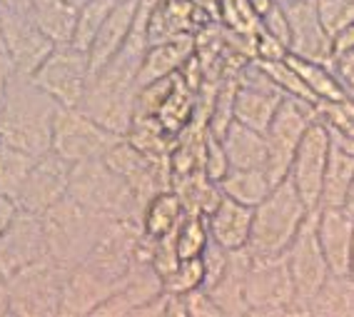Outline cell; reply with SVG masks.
I'll return each mask as SVG.
<instances>
[{
  "label": "cell",
  "mask_w": 354,
  "mask_h": 317,
  "mask_svg": "<svg viewBox=\"0 0 354 317\" xmlns=\"http://www.w3.org/2000/svg\"><path fill=\"white\" fill-rule=\"evenodd\" d=\"M0 145H3V135H0Z\"/></svg>",
  "instance_id": "f907efd6"
},
{
  "label": "cell",
  "mask_w": 354,
  "mask_h": 317,
  "mask_svg": "<svg viewBox=\"0 0 354 317\" xmlns=\"http://www.w3.org/2000/svg\"><path fill=\"white\" fill-rule=\"evenodd\" d=\"M209 242V225L205 215L185 212L177 228V253L180 257H200Z\"/></svg>",
  "instance_id": "e575fe53"
},
{
  "label": "cell",
  "mask_w": 354,
  "mask_h": 317,
  "mask_svg": "<svg viewBox=\"0 0 354 317\" xmlns=\"http://www.w3.org/2000/svg\"><path fill=\"white\" fill-rule=\"evenodd\" d=\"M220 188L225 195L237 203L257 208L270 195L274 183L265 167H230L227 175L220 180Z\"/></svg>",
  "instance_id": "d4e9b609"
},
{
  "label": "cell",
  "mask_w": 354,
  "mask_h": 317,
  "mask_svg": "<svg viewBox=\"0 0 354 317\" xmlns=\"http://www.w3.org/2000/svg\"><path fill=\"white\" fill-rule=\"evenodd\" d=\"M0 45L13 57L20 75L32 78V73L45 63V57L55 51L48 35L32 20V13L0 10Z\"/></svg>",
  "instance_id": "7c38bea8"
},
{
  "label": "cell",
  "mask_w": 354,
  "mask_h": 317,
  "mask_svg": "<svg viewBox=\"0 0 354 317\" xmlns=\"http://www.w3.org/2000/svg\"><path fill=\"white\" fill-rule=\"evenodd\" d=\"M162 278L150 262L135 260L130 273L122 278L120 287L110 295L105 302L95 310V317L105 315H138L142 305L150 302L158 292H162Z\"/></svg>",
  "instance_id": "e0dca14e"
},
{
  "label": "cell",
  "mask_w": 354,
  "mask_h": 317,
  "mask_svg": "<svg viewBox=\"0 0 354 317\" xmlns=\"http://www.w3.org/2000/svg\"><path fill=\"white\" fill-rule=\"evenodd\" d=\"M40 217H43L45 237H48V253L53 260H57L68 270L85 262L93 255L110 220L108 215H100L95 210L77 203L70 192Z\"/></svg>",
  "instance_id": "7a4b0ae2"
},
{
  "label": "cell",
  "mask_w": 354,
  "mask_h": 317,
  "mask_svg": "<svg viewBox=\"0 0 354 317\" xmlns=\"http://www.w3.org/2000/svg\"><path fill=\"white\" fill-rule=\"evenodd\" d=\"M138 10H140V0H118V6L113 8V13L108 15V20L102 23L95 43H93V48L88 53L93 75L125 45L127 35L133 33L135 20H138Z\"/></svg>",
  "instance_id": "44dd1931"
},
{
  "label": "cell",
  "mask_w": 354,
  "mask_h": 317,
  "mask_svg": "<svg viewBox=\"0 0 354 317\" xmlns=\"http://www.w3.org/2000/svg\"><path fill=\"white\" fill-rule=\"evenodd\" d=\"M162 285H165V290L180 292V295L203 287L205 285L203 257H183V260L177 262L175 270L162 280Z\"/></svg>",
  "instance_id": "d590c367"
},
{
  "label": "cell",
  "mask_w": 354,
  "mask_h": 317,
  "mask_svg": "<svg viewBox=\"0 0 354 317\" xmlns=\"http://www.w3.org/2000/svg\"><path fill=\"white\" fill-rule=\"evenodd\" d=\"M254 60H257V57H254ZM257 63L262 65V70L267 73V78H270V80H272V83L285 93V96L299 98V100L317 105L312 90L307 88V83L302 80V75L295 70V65H292L287 57L285 60H257Z\"/></svg>",
  "instance_id": "836d02e7"
},
{
  "label": "cell",
  "mask_w": 354,
  "mask_h": 317,
  "mask_svg": "<svg viewBox=\"0 0 354 317\" xmlns=\"http://www.w3.org/2000/svg\"><path fill=\"white\" fill-rule=\"evenodd\" d=\"M35 0H0V10H13V13H32Z\"/></svg>",
  "instance_id": "bcb514c9"
},
{
  "label": "cell",
  "mask_w": 354,
  "mask_h": 317,
  "mask_svg": "<svg viewBox=\"0 0 354 317\" xmlns=\"http://www.w3.org/2000/svg\"><path fill=\"white\" fill-rule=\"evenodd\" d=\"M90 55L75 45H55L45 63L32 73V83L43 88L60 105L80 108L90 88Z\"/></svg>",
  "instance_id": "30bf717a"
},
{
  "label": "cell",
  "mask_w": 354,
  "mask_h": 317,
  "mask_svg": "<svg viewBox=\"0 0 354 317\" xmlns=\"http://www.w3.org/2000/svg\"><path fill=\"white\" fill-rule=\"evenodd\" d=\"M120 278H115L93 262H80L70 267L65 278L60 315H95L97 307L120 287Z\"/></svg>",
  "instance_id": "9a60e30c"
},
{
  "label": "cell",
  "mask_w": 354,
  "mask_h": 317,
  "mask_svg": "<svg viewBox=\"0 0 354 317\" xmlns=\"http://www.w3.org/2000/svg\"><path fill=\"white\" fill-rule=\"evenodd\" d=\"M317 13L329 35L354 23V0H317Z\"/></svg>",
  "instance_id": "74e56055"
},
{
  "label": "cell",
  "mask_w": 354,
  "mask_h": 317,
  "mask_svg": "<svg viewBox=\"0 0 354 317\" xmlns=\"http://www.w3.org/2000/svg\"><path fill=\"white\" fill-rule=\"evenodd\" d=\"M120 138L122 135L102 127L100 123L93 120L82 108L57 105L50 150L75 165V163H82V160L105 158L110 152V147Z\"/></svg>",
  "instance_id": "ba28073f"
},
{
  "label": "cell",
  "mask_w": 354,
  "mask_h": 317,
  "mask_svg": "<svg viewBox=\"0 0 354 317\" xmlns=\"http://www.w3.org/2000/svg\"><path fill=\"white\" fill-rule=\"evenodd\" d=\"M354 48V23L347 28H342L339 33L332 35V57L342 55V53H347Z\"/></svg>",
  "instance_id": "ee69618b"
},
{
  "label": "cell",
  "mask_w": 354,
  "mask_h": 317,
  "mask_svg": "<svg viewBox=\"0 0 354 317\" xmlns=\"http://www.w3.org/2000/svg\"><path fill=\"white\" fill-rule=\"evenodd\" d=\"M349 278L354 280V245H352V253H349Z\"/></svg>",
  "instance_id": "681fc988"
},
{
  "label": "cell",
  "mask_w": 354,
  "mask_h": 317,
  "mask_svg": "<svg viewBox=\"0 0 354 317\" xmlns=\"http://www.w3.org/2000/svg\"><path fill=\"white\" fill-rule=\"evenodd\" d=\"M125 138L150 158H170L175 135L160 123L158 115H135Z\"/></svg>",
  "instance_id": "f1b7e54d"
},
{
  "label": "cell",
  "mask_w": 354,
  "mask_h": 317,
  "mask_svg": "<svg viewBox=\"0 0 354 317\" xmlns=\"http://www.w3.org/2000/svg\"><path fill=\"white\" fill-rule=\"evenodd\" d=\"M310 315L354 317V280L349 275H329L310 302Z\"/></svg>",
  "instance_id": "83f0119b"
},
{
  "label": "cell",
  "mask_w": 354,
  "mask_h": 317,
  "mask_svg": "<svg viewBox=\"0 0 354 317\" xmlns=\"http://www.w3.org/2000/svg\"><path fill=\"white\" fill-rule=\"evenodd\" d=\"M77 10L75 0H35L32 20L55 45H70L75 38Z\"/></svg>",
  "instance_id": "603a6c76"
},
{
  "label": "cell",
  "mask_w": 354,
  "mask_h": 317,
  "mask_svg": "<svg viewBox=\"0 0 354 317\" xmlns=\"http://www.w3.org/2000/svg\"><path fill=\"white\" fill-rule=\"evenodd\" d=\"M48 237H45L43 217L18 208V215L0 235V270L6 278L18 273L20 267L48 257Z\"/></svg>",
  "instance_id": "5bb4252c"
},
{
  "label": "cell",
  "mask_w": 354,
  "mask_h": 317,
  "mask_svg": "<svg viewBox=\"0 0 354 317\" xmlns=\"http://www.w3.org/2000/svg\"><path fill=\"white\" fill-rule=\"evenodd\" d=\"M185 305H187V317H217L222 315L220 305L215 302L212 292L207 287L185 292Z\"/></svg>",
  "instance_id": "60d3db41"
},
{
  "label": "cell",
  "mask_w": 354,
  "mask_h": 317,
  "mask_svg": "<svg viewBox=\"0 0 354 317\" xmlns=\"http://www.w3.org/2000/svg\"><path fill=\"white\" fill-rule=\"evenodd\" d=\"M252 220L254 208L242 205L225 195L220 200V205L207 215L209 237L220 242L222 248L242 250L250 245V237H252Z\"/></svg>",
  "instance_id": "ffe728a7"
},
{
  "label": "cell",
  "mask_w": 354,
  "mask_h": 317,
  "mask_svg": "<svg viewBox=\"0 0 354 317\" xmlns=\"http://www.w3.org/2000/svg\"><path fill=\"white\" fill-rule=\"evenodd\" d=\"M285 257L287 265H290L292 280H295V292H297L295 315H310V302L332 275L327 257H324L322 242H319V235H317V210H312L307 215L297 237L287 248Z\"/></svg>",
  "instance_id": "9c48e42d"
},
{
  "label": "cell",
  "mask_w": 354,
  "mask_h": 317,
  "mask_svg": "<svg viewBox=\"0 0 354 317\" xmlns=\"http://www.w3.org/2000/svg\"><path fill=\"white\" fill-rule=\"evenodd\" d=\"M15 215H18V203H15L13 197L0 195V235H3V230L13 222Z\"/></svg>",
  "instance_id": "f6af8a7d"
},
{
  "label": "cell",
  "mask_w": 354,
  "mask_h": 317,
  "mask_svg": "<svg viewBox=\"0 0 354 317\" xmlns=\"http://www.w3.org/2000/svg\"><path fill=\"white\" fill-rule=\"evenodd\" d=\"M77 6H80V10H77V26H75L73 45L80 48V51L90 53L102 23L113 13V8L118 6V0H85V3H77Z\"/></svg>",
  "instance_id": "d6a6232c"
},
{
  "label": "cell",
  "mask_w": 354,
  "mask_h": 317,
  "mask_svg": "<svg viewBox=\"0 0 354 317\" xmlns=\"http://www.w3.org/2000/svg\"><path fill=\"white\" fill-rule=\"evenodd\" d=\"M332 70H335V75L342 80V85L349 90V96H352L354 90V48L347 53H342V55H335L329 60Z\"/></svg>",
  "instance_id": "b9f144b4"
},
{
  "label": "cell",
  "mask_w": 354,
  "mask_h": 317,
  "mask_svg": "<svg viewBox=\"0 0 354 317\" xmlns=\"http://www.w3.org/2000/svg\"><path fill=\"white\" fill-rule=\"evenodd\" d=\"M203 170L207 178L217 180L220 183L230 170V158H227V150L222 145V138L215 133H209L207 127V143H205V163H203Z\"/></svg>",
  "instance_id": "f35d334b"
},
{
  "label": "cell",
  "mask_w": 354,
  "mask_h": 317,
  "mask_svg": "<svg viewBox=\"0 0 354 317\" xmlns=\"http://www.w3.org/2000/svg\"><path fill=\"white\" fill-rule=\"evenodd\" d=\"M197 8L190 0H158L150 10V23H147V35L150 43L175 38L183 33H192L195 26Z\"/></svg>",
  "instance_id": "cb8c5ba5"
},
{
  "label": "cell",
  "mask_w": 354,
  "mask_h": 317,
  "mask_svg": "<svg viewBox=\"0 0 354 317\" xmlns=\"http://www.w3.org/2000/svg\"><path fill=\"white\" fill-rule=\"evenodd\" d=\"M310 212L312 210L307 208L292 178L287 175L254 208L252 237H250L247 248L252 250V255H257V257L285 255Z\"/></svg>",
  "instance_id": "3957f363"
},
{
  "label": "cell",
  "mask_w": 354,
  "mask_h": 317,
  "mask_svg": "<svg viewBox=\"0 0 354 317\" xmlns=\"http://www.w3.org/2000/svg\"><path fill=\"white\" fill-rule=\"evenodd\" d=\"M230 167H267V138L262 130L232 120L222 135Z\"/></svg>",
  "instance_id": "7402d4cb"
},
{
  "label": "cell",
  "mask_w": 354,
  "mask_h": 317,
  "mask_svg": "<svg viewBox=\"0 0 354 317\" xmlns=\"http://www.w3.org/2000/svg\"><path fill=\"white\" fill-rule=\"evenodd\" d=\"M195 113H197V88H192L185 80L183 73H177L170 96H167V100H165V105L158 113L160 123L177 138L192 123Z\"/></svg>",
  "instance_id": "4dcf8cb0"
},
{
  "label": "cell",
  "mask_w": 354,
  "mask_h": 317,
  "mask_svg": "<svg viewBox=\"0 0 354 317\" xmlns=\"http://www.w3.org/2000/svg\"><path fill=\"white\" fill-rule=\"evenodd\" d=\"M185 212L187 210L183 205V197L175 190L158 192L142 212V233L150 235V237H162L167 233H175L183 222Z\"/></svg>",
  "instance_id": "f546056e"
},
{
  "label": "cell",
  "mask_w": 354,
  "mask_h": 317,
  "mask_svg": "<svg viewBox=\"0 0 354 317\" xmlns=\"http://www.w3.org/2000/svg\"><path fill=\"white\" fill-rule=\"evenodd\" d=\"M35 160L38 158L30 155V152L3 143L0 145V195L18 200L20 190L26 185L32 165H35Z\"/></svg>",
  "instance_id": "1f68e13d"
},
{
  "label": "cell",
  "mask_w": 354,
  "mask_h": 317,
  "mask_svg": "<svg viewBox=\"0 0 354 317\" xmlns=\"http://www.w3.org/2000/svg\"><path fill=\"white\" fill-rule=\"evenodd\" d=\"M197 55V35L195 33H183L175 38L160 40V43H150L140 68L138 85H147L160 78L177 75L185 65L190 63Z\"/></svg>",
  "instance_id": "d6986e66"
},
{
  "label": "cell",
  "mask_w": 354,
  "mask_h": 317,
  "mask_svg": "<svg viewBox=\"0 0 354 317\" xmlns=\"http://www.w3.org/2000/svg\"><path fill=\"white\" fill-rule=\"evenodd\" d=\"M282 8L290 20L292 55L329 63L332 60V35L324 30L322 20H319L317 0H292Z\"/></svg>",
  "instance_id": "2e32d148"
},
{
  "label": "cell",
  "mask_w": 354,
  "mask_h": 317,
  "mask_svg": "<svg viewBox=\"0 0 354 317\" xmlns=\"http://www.w3.org/2000/svg\"><path fill=\"white\" fill-rule=\"evenodd\" d=\"M70 172H73V163L60 158L57 152L50 150L40 155L15 200L18 208L32 212V215L48 212L70 192Z\"/></svg>",
  "instance_id": "4fadbf2b"
},
{
  "label": "cell",
  "mask_w": 354,
  "mask_h": 317,
  "mask_svg": "<svg viewBox=\"0 0 354 317\" xmlns=\"http://www.w3.org/2000/svg\"><path fill=\"white\" fill-rule=\"evenodd\" d=\"M344 210H349L354 215V180L352 185H349V190H347V200H344Z\"/></svg>",
  "instance_id": "c3c4849f"
},
{
  "label": "cell",
  "mask_w": 354,
  "mask_h": 317,
  "mask_svg": "<svg viewBox=\"0 0 354 317\" xmlns=\"http://www.w3.org/2000/svg\"><path fill=\"white\" fill-rule=\"evenodd\" d=\"M70 195L85 208L115 220L142 222V203L133 185L105 163V158L82 160L70 172Z\"/></svg>",
  "instance_id": "277c9868"
},
{
  "label": "cell",
  "mask_w": 354,
  "mask_h": 317,
  "mask_svg": "<svg viewBox=\"0 0 354 317\" xmlns=\"http://www.w3.org/2000/svg\"><path fill=\"white\" fill-rule=\"evenodd\" d=\"M15 75H18V68H15L13 57L8 55L6 48L0 45V110L6 105L8 93H10V85H13Z\"/></svg>",
  "instance_id": "7bdbcfd3"
},
{
  "label": "cell",
  "mask_w": 354,
  "mask_h": 317,
  "mask_svg": "<svg viewBox=\"0 0 354 317\" xmlns=\"http://www.w3.org/2000/svg\"><path fill=\"white\" fill-rule=\"evenodd\" d=\"M319 118V110L312 102H304L299 98L287 96L279 105L274 120L267 127V175L277 185L290 175L292 160L302 143L304 133L310 130L312 123Z\"/></svg>",
  "instance_id": "52a82bcc"
},
{
  "label": "cell",
  "mask_w": 354,
  "mask_h": 317,
  "mask_svg": "<svg viewBox=\"0 0 354 317\" xmlns=\"http://www.w3.org/2000/svg\"><path fill=\"white\" fill-rule=\"evenodd\" d=\"M295 280L285 255H252V265L245 278L247 315H295Z\"/></svg>",
  "instance_id": "8992f818"
},
{
  "label": "cell",
  "mask_w": 354,
  "mask_h": 317,
  "mask_svg": "<svg viewBox=\"0 0 354 317\" xmlns=\"http://www.w3.org/2000/svg\"><path fill=\"white\" fill-rule=\"evenodd\" d=\"M75 3H77V0H75Z\"/></svg>",
  "instance_id": "816d5d0a"
},
{
  "label": "cell",
  "mask_w": 354,
  "mask_h": 317,
  "mask_svg": "<svg viewBox=\"0 0 354 317\" xmlns=\"http://www.w3.org/2000/svg\"><path fill=\"white\" fill-rule=\"evenodd\" d=\"M0 315H8V302H6V275L0 270Z\"/></svg>",
  "instance_id": "7dc6e473"
},
{
  "label": "cell",
  "mask_w": 354,
  "mask_h": 317,
  "mask_svg": "<svg viewBox=\"0 0 354 317\" xmlns=\"http://www.w3.org/2000/svg\"><path fill=\"white\" fill-rule=\"evenodd\" d=\"M317 235L324 257L335 275L349 273V253L354 245V215L344 208H317Z\"/></svg>",
  "instance_id": "ac0fdd59"
},
{
  "label": "cell",
  "mask_w": 354,
  "mask_h": 317,
  "mask_svg": "<svg viewBox=\"0 0 354 317\" xmlns=\"http://www.w3.org/2000/svg\"><path fill=\"white\" fill-rule=\"evenodd\" d=\"M57 105L60 102L32 83V78L18 73L10 85L6 105L0 110L3 143L30 152L35 158L50 152Z\"/></svg>",
  "instance_id": "6da1fadb"
},
{
  "label": "cell",
  "mask_w": 354,
  "mask_h": 317,
  "mask_svg": "<svg viewBox=\"0 0 354 317\" xmlns=\"http://www.w3.org/2000/svg\"><path fill=\"white\" fill-rule=\"evenodd\" d=\"M287 55H290V45L285 40H279L265 28L254 33V57L257 60H285Z\"/></svg>",
  "instance_id": "ab89813d"
},
{
  "label": "cell",
  "mask_w": 354,
  "mask_h": 317,
  "mask_svg": "<svg viewBox=\"0 0 354 317\" xmlns=\"http://www.w3.org/2000/svg\"><path fill=\"white\" fill-rule=\"evenodd\" d=\"M329 127L322 118H317L310 125V130L304 133L302 143H299L295 160L290 167V178L295 188L299 190L302 200L307 203L310 210H317L322 203V188H324V172H327L329 163Z\"/></svg>",
  "instance_id": "8fae6325"
},
{
  "label": "cell",
  "mask_w": 354,
  "mask_h": 317,
  "mask_svg": "<svg viewBox=\"0 0 354 317\" xmlns=\"http://www.w3.org/2000/svg\"><path fill=\"white\" fill-rule=\"evenodd\" d=\"M175 78L177 75L160 78V80H152L147 85H140L138 100H135V115H158L167 96H170L172 85H175Z\"/></svg>",
  "instance_id": "8d00e7d4"
},
{
  "label": "cell",
  "mask_w": 354,
  "mask_h": 317,
  "mask_svg": "<svg viewBox=\"0 0 354 317\" xmlns=\"http://www.w3.org/2000/svg\"><path fill=\"white\" fill-rule=\"evenodd\" d=\"M68 267H63L50 255L32 265L20 267L6 278L8 315L43 317L63 312V292Z\"/></svg>",
  "instance_id": "5b68a950"
},
{
  "label": "cell",
  "mask_w": 354,
  "mask_h": 317,
  "mask_svg": "<svg viewBox=\"0 0 354 317\" xmlns=\"http://www.w3.org/2000/svg\"><path fill=\"white\" fill-rule=\"evenodd\" d=\"M352 180H354V150H347V147H339L332 143L319 208H344V200H347V190L349 185H352Z\"/></svg>",
  "instance_id": "4316f807"
},
{
  "label": "cell",
  "mask_w": 354,
  "mask_h": 317,
  "mask_svg": "<svg viewBox=\"0 0 354 317\" xmlns=\"http://www.w3.org/2000/svg\"><path fill=\"white\" fill-rule=\"evenodd\" d=\"M295 70H297L302 80L307 83V88L312 90V96H315L317 105H322V102H337V100H344L349 98V90L342 85V80L335 75V70L329 63H319V60H307V57H299V55H287Z\"/></svg>",
  "instance_id": "484cf974"
}]
</instances>
